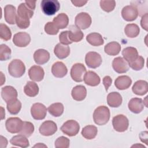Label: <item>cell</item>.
Returning <instances> with one entry per match:
<instances>
[{
	"label": "cell",
	"instance_id": "obj_1",
	"mask_svg": "<svg viewBox=\"0 0 148 148\" xmlns=\"http://www.w3.org/2000/svg\"><path fill=\"white\" fill-rule=\"evenodd\" d=\"M110 110L105 106H99L97 108L93 113V120L95 123L99 125L106 124L110 119Z\"/></svg>",
	"mask_w": 148,
	"mask_h": 148
},
{
	"label": "cell",
	"instance_id": "obj_2",
	"mask_svg": "<svg viewBox=\"0 0 148 148\" xmlns=\"http://www.w3.org/2000/svg\"><path fill=\"white\" fill-rule=\"evenodd\" d=\"M8 72L14 77H20L25 72V65L20 60L14 59L9 63Z\"/></svg>",
	"mask_w": 148,
	"mask_h": 148
},
{
	"label": "cell",
	"instance_id": "obj_3",
	"mask_svg": "<svg viewBox=\"0 0 148 148\" xmlns=\"http://www.w3.org/2000/svg\"><path fill=\"white\" fill-rule=\"evenodd\" d=\"M40 7L44 14L51 16L59 10L60 4L56 0H43L41 1Z\"/></svg>",
	"mask_w": 148,
	"mask_h": 148
},
{
	"label": "cell",
	"instance_id": "obj_4",
	"mask_svg": "<svg viewBox=\"0 0 148 148\" xmlns=\"http://www.w3.org/2000/svg\"><path fill=\"white\" fill-rule=\"evenodd\" d=\"M60 130L65 135L69 136H73L78 134L80 130V125L76 121L69 120L62 124Z\"/></svg>",
	"mask_w": 148,
	"mask_h": 148
},
{
	"label": "cell",
	"instance_id": "obj_5",
	"mask_svg": "<svg viewBox=\"0 0 148 148\" xmlns=\"http://www.w3.org/2000/svg\"><path fill=\"white\" fill-rule=\"evenodd\" d=\"M113 128L117 132H123L125 131L129 126L128 118L123 114H118L112 119Z\"/></svg>",
	"mask_w": 148,
	"mask_h": 148
},
{
	"label": "cell",
	"instance_id": "obj_6",
	"mask_svg": "<svg viewBox=\"0 0 148 148\" xmlns=\"http://www.w3.org/2000/svg\"><path fill=\"white\" fill-rule=\"evenodd\" d=\"M86 73V68L85 66L81 63L75 64L71 69V76L76 82H82Z\"/></svg>",
	"mask_w": 148,
	"mask_h": 148
},
{
	"label": "cell",
	"instance_id": "obj_7",
	"mask_svg": "<svg viewBox=\"0 0 148 148\" xmlns=\"http://www.w3.org/2000/svg\"><path fill=\"white\" fill-rule=\"evenodd\" d=\"M91 17L86 12H81L76 15L75 19V25L80 29H86L91 24Z\"/></svg>",
	"mask_w": 148,
	"mask_h": 148
},
{
	"label": "cell",
	"instance_id": "obj_8",
	"mask_svg": "<svg viewBox=\"0 0 148 148\" xmlns=\"http://www.w3.org/2000/svg\"><path fill=\"white\" fill-rule=\"evenodd\" d=\"M85 62L89 68L95 69L101 65L102 60L99 53L95 51H90L86 55Z\"/></svg>",
	"mask_w": 148,
	"mask_h": 148
},
{
	"label": "cell",
	"instance_id": "obj_9",
	"mask_svg": "<svg viewBox=\"0 0 148 148\" xmlns=\"http://www.w3.org/2000/svg\"><path fill=\"white\" fill-rule=\"evenodd\" d=\"M23 121L18 117H9L5 123L6 129L12 134L19 133L20 131Z\"/></svg>",
	"mask_w": 148,
	"mask_h": 148
},
{
	"label": "cell",
	"instance_id": "obj_10",
	"mask_svg": "<svg viewBox=\"0 0 148 148\" xmlns=\"http://www.w3.org/2000/svg\"><path fill=\"white\" fill-rule=\"evenodd\" d=\"M31 113L35 120H43L46 116L47 108L41 103H35L31 106Z\"/></svg>",
	"mask_w": 148,
	"mask_h": 148
},
{
	"label": "cell",
	"instance_id": "obj_11",
	"mask_svg": "<svg viewBox=\"0 0 148 148\" xmlns=\"http://www.w3.org/2000/svg\"><path fill=\"white\" fill-rule=\"evenodd\" d=\"M31 42L30 35L25 32H20L14 35L13 43L17 47H24L28 46Z\"/></svg>",
	"mask_w": 148,
	"mask_h": 148
},
{
	"label": "cell",
	"instance_id": "obj_12",
	"mask_svg": "<svg viewBox=\"0 0 148 148\" xmlns=\"http://www.w3.org/2000/svg\"><path fill=\"white\" fill-rule=\"evenodd\" d=\"M57 130V124L53 121L47 120L44 121L39 128L40 134L43 136L53 135Z\"/></svg>",
	"mask_w": 148,
	"mask_h": 148
},
{
	"label": "cell",
	"instance_id": "obj_13",
	"mask_svg": "<svg viewBox=\"0 0 148 148\" xmlns=\"http://www.w3.org/2000/svg\"><path fill=\"white\" fill-rule=\"evenodd\" d=\"M139 14L137 9L133 5H127L121 10L122 17L127 21H132L138 17Z\"/></svg>",
	"mask_w": 148,
	"mask_h": 148
},
{
	"label": "cell",
	"instance_id": "obj_14",
	"mask_svg": "<svg viewBox=\"0 0 148 148\" xmlns=\"http://www.w3.org/2000/svg\"><path fill=\"white\" fill-rule=\"evenodd\" d=\"M112 67L118 73H123L129 70L128 63L122 57H118L114 58L112 62Z\"/></svg>",
	"mask_w": 148,
	"mask_h": 148
},
{
	"label": "cell",
	"instance_id": "obj_15",
	"mask_svg": "<svg viewBox=\"0 0 148 148\" xmlns=\"http://www.w3.org/2000/svg\"><path fill=\"white\" fill-rule=\"evenodd\" d=\"M17 91L12 86H6L2 88L1 97L6 103L11 101L17 99Z\"/></svg>",
	"mask_w": 148,
	"mask_h": 148
},
{
	"label": "cell",
	"instance_id": "obj_16",
	"mask_svg": "<svg viewBox=\"0 0 148 148\" xmlns=\"http://www.w3.org/2000/svg\"><path fill=\"white\" fill-rule=\"evenodd\" d=\"M28 75L33 81L40 82L43 80L45 75V72L43 69L38 65H34L31 66L28 71Z\"/></svg>",
	"mask_w": 148,
	"mask_h": 148
},
{
	"label": "cell",
	"instance_id": "obj_17",
	"mask_svg": "<svg viewBox=\"0 0 148 148\" xmlns=\"http://www.w3.org/2000/svg\"><path fill=\"white\" fill-rule=\"evenodd\" d=\"M143 101L140 98H133L130 99L128 103L129 110L135 114L140 113L144 109Z\"/></svg>",
	"mask_w": 148,
	"mask_h": 148
},
{
	"label": "cell",
	"instance_id": "obj_18",
	"mask_svg": "<svg viewBox=\"0 0 148 148\" xmlns=\"http://www.w3.org/2000/svg\"><path fill=\"white\" fill-rule=\"evenodd\" d=\"M4 17L5 21L9 24H16V9L12 5H7L4 8Z\"/></svg>",
	"mask_w": 148,
	"mask_h": 148
},
{
	"label": "cell",
	"instance_id": "obj_19",
	"mask_svg": "<svg viewBox=\"0 0 148 148\" xmlns=\"http://www.w3.org/2000/svg\"><path fill=\"white\" fill-rule=\"evenodd\" d=\"M50 57L49 51L42 49L36 50L34 54V61L38 65H43L47 62L50 59Z\"/></svg>",
	"mask_w": 148,
	"mask_h": 148
},
{
	"label": "cell",
	"instance_id": "obj_20",
	"mask_svg": "<svg viewBox=\"0 0 148 148\" xmlns=\"http://www.w3.org/2000/svg\"><path fill=\"white\" fill-rule=\"evenodd\" d=\"M67 68L62 62L57 61L52 65L51 73L56 77L62 78L67 74Z\"/></svg>",
	"mask_w": 148,
	"mask_h": 148
},
{
	"label": "cell",
	"instance_id": "obj_21",
	"mask_svg": "<svg viewBox=\"0 0 148 148\" xmlns=\"http://www.w3.org/2000/svg\"><path fill=\"white\" fill-rule=\"evenodd\" d=\"M68 36L72 42H79L83 39L84 34L80 28L76 25H71L69 27Z\"/></svg>",
	"mask_w": 148,
	"mask_h": 148
},
{
	"label": "cell",
	"instance_id": "obj_22",
	"mask_svg": "<svg viewBox=\"0 0 148 148\" xmlns=\"http://www.w3.org/2000/svg\"><path fill=\"white\" fill-rule=\"evenodd\" d=\"M83 80L86 84L92 87L98 86L101 82L99 76L95 72L91 71L85 73Z\"/></svg>",
	"mask_w": 148,
	"mask_h": 148
},
{
	"label": "cell",
	"instance_id": "obj_23",
	"mask_svg": "<svg viewBox=\"0 0 148 148\" xmlns=\"http://www.w3.org/2000/svg\"><path fill=\"white\" fill-rule=\"evenodd\" d=\"M133 92L137 95H143L148 91L147 82L145 80H139L136 81L132 87Z\"/></svg>",
	"mask_w": 148,
	"mask_h": 148
},
{
	"label": "cell",
	"instance_id": "obj_24",
	"mask_svg": "<svg viewBox=\"0 0 148 148\" xmlns=\"http://www.w3.org/2000/svg\"><path fill=\"white\" fill-rule=\"evenodd\" d=\"M73 99L77 101H82L85 99L87 95V90L82 85H78L73 88L71 92Z\"/></svg>",
	"mask_w": 148,
	"mask_h": 148
},
{
	"label": "cell",
	"instance_id": "obj_25",
	"mask_svg": "<svg viewBox=\"0 0 148 148\" xmlns=\"http://www.w3.org/2000/svg\"><path fill=\"white\" fill-rule=\"evenodd\" d=\"M122 101V97L117 92H110L107 96V103L110 107L118 108L121 105Z\"/></svg>",
	"mask_w": 148,
	"mask_h": 148
},
{
	"label": "cell",
	"instance_id": "obj_26",
	"mask_svg": "<svg viewBox=\"0 0 148 148\" xmlns=\"http://www.w3.org/2000/svg\"><path fill=\"white\" fill-rule=\"evenodd\" d=\"M132 84V80L128 76L126 75H123L119 76L114 82V85L116 87L120 90H126Z\"/></svg>",
	"mask_w": 148,
	"mask_h": 148
},
{
	"label": "cell",
	"instance_id": "obj_27",
	"mask_svg": "<svg viewBox=\"0 0 148 148\" xmlns=\"http://www.w3.org/2000/svg\"><path fill=\"white\" fill-rule=\"evenodd\" d=\"M34 15V12L24 3H21L18 7L17 16L21 18L30 19Z\"/></svg>",
	"mask_w": 148,
	"mask_h": 148
},
{
	"label": "cell",
	"instance_id": "obj_28",
	"mask_svg": "<svg viewBox=\"0 0 148 148\" xmlns=\"http://www.w3.org/2000/svg\"><path fill=\"white\" fill-rule=\"evenodd\" d=\"M54 53L59 59H64L69 55L70 48L68 45H64L60 43L55 46Z\"/></svg>",
	"mask_w": 148,
	"mask_h": 148
},
{
	"label": "cell",
	"instance_id": "obj_29",
	"mask_svg": "<svg viewBox=\"0 0 148 148\" xmlns=\"http://www.w3.org/2000/svg\"><path fill=\"white\" fill-rule=\"evenodd\" d=\"M122 55L124 59L128 62L134 61L138 56V52L136 48L133 47H127L122 51Z\"/></svg>",
	"mask_w": 148,
	"mask_h": 148
},
{
	"label": "cell",
	"instance_id": "obj_30",
	"mask_svg": "<svg viewBox=\"0 0 148 148\" xmlns=\"http://www.w3.org/2000/svg\"><path fill=\"white\" fill-rule=\"evenodd\" d=\"M10 143L16 146L26 148L29 146V141L27 137L23 135L19 134L13 136L10 140Z\"/></svg>",
	"mask_w": 148,
	"mask_h": 148
},
{
	"label": "cell",
	"instance_id": "obj_31",
	"mask_svg": "<svg viewBox=\"0 0 148 148\" xmlns=\"http://www.w3.org/2000/svg\"><path fill=\"white\" fill-rule=\"evenodd\" d=\"M53 22L58 29H64L68 25L69 18L65 13H62L54 17Z\"/></svg>",
	"mask_w": 148,
	"mask_h": 148
},
{
	"label": "cell",
	"instance_id": "obj_32",
	"mask_svg": "<svg viewBox=\"0 0 148 148\" xmlns=\"http://www.w3.org/2000/svg\"><path fill=\"white\" fill-rule=\"evenodd\" d=\"M86 40L88 43L93 46H99L102 45L104 43L102 35L97 32H92L87 35Z\"/></svg>",
	"mask_w": 148,
	"mask_h": 148
},
{
	"label": "cell",
	"instance_id": "obj_33",
	"mask_svg": "<svg viewBox=\"0 0 148 148\" xmlns=\"http://www.w3.org/2000/svg\"><path fill=\"white\" fill-rule=\"evenodd\" d=\"M24 92L27 96L34 97L39 92V87L36 83L28 81L24 87Z\"/></svg>",
	"mask_w": 148,
	"mask_h": 148
},
{
	"label": "cell",
	"instance_id": "obj_34",
	"mask_svg": "<svg viewBox=\"0 0 148 148\" xmlns=\"http://www.w3.org/2000/svg\"><path fill=\"white\" fill-rule=\"evenodd\" d=\"M121 50V46L117 42H111L105 45V52L109 56H116Z\"/></svg>",
	"mask_w": 148,
	"mask_h": 148
},
{
	"label": "cell",
	"instance_id": "obj_35",
	"mask_svg": "<svg viewBox=\"0 0 148 148\" xmlns=\"http://www.w3.org/2000/svg\"><path fill=\"white\" fill-rule=\"evenodd\" d=\"M97 128L92 125H88L84 127L82 131V135L87 139H92L97 135Z\"/></svg>",
	"mask_w": 148,
	"mask_h": 148
},
{
	"label": "cell",
	"instance_id": "obj_36",
	"mask_svg": "<svg viewBox=\"0 0 148 148\" xmlns=\"http://www.w3.org/2000/svg\"><path fill=\"white\" fill-rule=\"evenodd\" d=\"M64 105L60 102H57L50 105L47 109L49 113L54 117H60L64 112Z\"/></svg>",
	"mask_w": 148,
	"mask_h": 148
},
{
	"label": "cell",
	"instance_id": "obj_37",
	"mask_svg": "<svg viewBox=\"0 0 148 148\" xmlns=\"http://www.w3.org/2000/svg\"><path fill=\"white\" fill-rule=\"evenodd\" d=\"M124 32L127 36L130 38H134L139 35L140 29L138 25L135 24H128L125 26Z\"/></svg>",
	"mask_w": 148,
	"mask_h": 148
},
{
	"label": "cell",
	"instance_id": "obj_38",
	"mask_svg": "<svg viewBox=\"0 0 148 148\" xmlns=\"http://www.w3.org/2000/svg\"><path fill=\"white\" fill-rule=\"evenodd\" d=\"M7 109L12 114H17L21 109V103L17 99H15L7 103Z\"/></svg>",
	"mask_w": 148,
	"mask_h": 148
},
{
	"label": "cell",
	"instance_id": "obj_39",
	"mask_svg": "<svg viewBox=\"0 0 148 148\" xmlns=\"http://www.w3.org/2000/svg\"><path fill=\"white\" fill-rule=\"evenodd\" d=\"M34 131V125L29 121H23V125L19 134L23 135L26 137L30 136Z\"/></svg>",
	"mask_w": 148,
	"mask_h": 148
},
{
	"label": "cell",
	"instance_id": "obj_40",
	"mask_svg": "<svg viewBox=\"0 0 148 148\" xmlns=\"http://www.w3.org/2000/svg\"><path fill=\"white\" fill-rule=\"evenodd\" d=\"M145 65V60L143 57L138 56V57L131 62L128 63L129 66L135 71L141 70Z\"/></svg>",
	"mask_w": 148,
	"mask_h": 148
},
{
	"label": "cell",
	"instance_id": "obj_41",
	"mask_svg": "<svg viewBox=\"0 0 148 148\" xmlns=\"http://www.w3.org/2000/svg\"><path fill=\"white\" fill-rule=\"evenodd\" d=\"M0 37L5 41L10 40L12 37V32L10 28L3 23H1L0 24Z\"/></svg>",
	"mask_w": 148,
	"mask_h": 148
},
{
	"label": "cell",
	"instance_id": "obj_42",
	"mask_svg": "<svg viewBox=\"0 0 148 148\" xmlns=\"http://www.w3.org/2000/svg\"><path fill=\"white\" fill-rule=\"evenodd\" d=\"M11 49L6 45L1 44L0 46V60L1 61H6L10 58Z\"/></svg>",
	"mask_w": 148,
	"mask_h": 148
},
{
	"label": "cell",
	"instance_id": "obj_43",
	"mask_svg": "<svg viewBox=\"0 0 148 148\" xmlns=\"http://www.w3.org/2000/svg\"><path fill=\"white\" fill-rule=\"evenodd\" d=\"M99 4L102 9L106 12H110L113 11L116 6V2L114 1L102 0L100 1Z\"/></svg>",
	"mask_w": 148,
	"mask_h": 148
},
{
	"label": "cell",
	"instance_id": "obj_44",
	"mask_svg": "<svg viewBox=\"0 0 148 148\" xmlns=\"http://www.w3.org/2000/svg\"><path fill=\"white\" fill-rule=\"evenodd\" d=\"M70 140L65 136H60L55 141V147L56 148H68L69 146Z\"/></svg>",
	"mask_w": 148,
	"mask_h": 148
},
{
	"label": "cell",
	"instance_id": "obj_45",
	"mask_svg": "<svg viewBox=\"0 0 148 148\" xmlns=\"http://www.w3.org/2000/svg\"><path fill=\"white\" fill-rule=\"evenodd\" d=\"M45 31L49 35H56L58 34L59 29L53 22H48L45 25Z\"/></svg>",
	"mask_w": 148,
	"mask_h": 148
},
{
	"label": "cell",
	"instance_id": "obj_46",
	"mask_svg": "<svg viewBox=\"0 0 148 148\" xmlns=\"http://www.w3.org/2000/svg\"><path fill=\"white\" fill-rule=\"evenodd\" d=\"M16 24L20 29H26L30 25V21L29 19L21 18L17 16Z\"/></svg>",
	"mask_w": 148,
	"mask_h": 148
},
{
	"label": "cell",
	"instance_id": "obj_47",
	"mask_svg": "<svg viewBox=\"0 0 148 148\" xmlns=\"http://www.w3.org/2000/svg\"><path fill=\"white\" fill-rule=\"evenodd\" d=\"M59 40L60 43L64 45H68L72 43L69 38L68 31H65L61 32L59 35Z\"/></svg>",
	"mask_w": 148,
	"mask_h": 148
},
{
	"label": "cell",
	"instance_id": "obj_48",
	"mask_svg": "<svg viewBox=\"0 0 148 148\" xmlns=\"http://www.w3.org/2000/svg\"><path fill=\"white\" fill-rule=\"evenodd\" d=\"M140 25L143 29L147 31L148 30V13H146L142 17L140 20Z\"/></svg>",
	"mask_w": 148,
	"mask_h": 148
},
{
	"label": "cell",
	"instance_id": "obj_49",
	"mask_svg": "<svg viewBox=\"0 0 148 148\" xmlns=\"http://www.w3.org/2000/svg\"><path fill=\"white\" fill-rule=\"evenodd\" d=\"M112 79L109 76H106L103 77V84L105 86V88L106 91L108 90V88L112 84Z\"/></svg>",
	"mask_w": 148,
	"mask_h": 148
},
{
	"label": "cell",
	"instance_id": "obj_50",
	"mask_svg": "<svg viewBox=\"0 0 148 148\" xmlns=\"http://www.w3.org/2000/svg\"><path fill=\"white\" fill-rule=\"evenodd\" d=\"M25 3L32 10H34L35 9L36 1H25Z\"/></svg>",
	"mask_w": 148,
	"mask_h": 148
},
{
	"label": "cell",
	"instance_id": "obj_51",
	"mask_svg": "<svg viewBox=\"0 0 148 148\" xmlns=\"http://www.w3.org/2000/svg\"><path fill=\"white\" fill-rule=\"evenodd\" d=\"M71 2H72L75 6H76L81 7V6H84V5L87 2V1H83L79 0V1H72Z\"/></svg>",
	"mask_w": 148,
	"mask_h": 148
},
{
	"label": "cell",
	"instance_id": "obj_52",
	"mask_svg": "<svg viewBox=\"0 0 148 148\" xmlns=\"http://www.w3.org/2000/svg\"><path fill=\"white\" fill-rule=\"evenodd\" d=\"M8 144V140L6 138H4L3 136H1V147H6Z\"/></svg>",
	"mask_w": 148,
	"mask_h": 148
},
{
	"label": "cell",
	"instance_id": "obj_53",
	"mask_svg": "<svg viewBox=\"0 0 148 148\" xmlns=\"http://www.w3.org/2000/svg\"><path fill=\"white\" fill-rule=\"evenodd\" d=\"M34 147H47V146L43 144H42L40 143H39L38 144H36L34 146Z\"/></svg>",
	"mask_w": 148,
	"mask_h": 148
},
{
	"label": "cell",
	"instance_id": "obj_54",
	"mask_svg": "<svg viewBox=\"0 0 148 148\" xmlns=\"http://www.w3.org/2000/svg\"><path fill=\"white\" fill-rule=\"evenodd\" d=\"M1 109H2V113H1V120H3L4 118H5V110H4V109L2 106L1 107Z\"/></svg>",
	"mask_w": 148,
	"mask_h": 148
},
{
	"label": "cell",
	"instance_id": "obj_55",
	"mask_svg": "<svg viewBox=\"0 0 148 148\" xmlns=\"http://www.w3.org/2000/svg\"><path fill=\"white\" fill-rule=\"evenodd\" d=\"M135 146H141V147H143V148H145V147L144 146H143V145H138V144H136V145H133L132 147H135Z\"/></svg>",
	"mask_w": 148,
	"mask_h": 148
}]
</instances>
